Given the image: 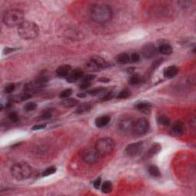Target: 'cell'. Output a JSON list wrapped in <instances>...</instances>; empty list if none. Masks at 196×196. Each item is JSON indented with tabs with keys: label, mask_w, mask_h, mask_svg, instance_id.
Returning <instances> with one entry per match:
<instances>
[{
	"label": "cell",
	"mask_w": 196,
	"mask_h": 196,
	"mask_svg": "<svg viewBox=\"0 0 196 196\" xmlns=\"http://www.w3.org/2000/svg\"><path fill=\"white\" fill-rule=\"evenodd\" d=\"M91 108V104L85 103V104H82L81 105H79V107L76 109V114H84V113L88 112Z\"/></svg>",
	"instance_id": "24"
},
{
	"label": "cell",
	"mask_w": 196,
	"mask_h": 196,
	"mask_svg": "<svg viewBox=\"0 0 196 196\" xmlns=\"http://www.w3.org/2000/svg\"><path fill=\"white\" fill-rule=\"evenodd\" d=\"M134 124V121L131 118L126 117L122 119L119 122V129L123 132H128L133 130V126Z\"/></svg>",
	"instance_id": "10"
},
{
	"label": "cell",
	"mask_w": 196,
	"mask_h": 196,
	"mask_svg": "<svg viewBox=\"0 0 196 196\" xmlns=\"http://www.w3.org/2000/svg\"><path fill=\"white\" fill-rule=\"evenodd\" d=\"M81 159L85 163L94 164L98 162L99 154L96 149L93 148H87L81 152Z\"/></svg>",
	"instance_id": "7"
},
{
	"label": "cell",
	"mask_w": 196,
	"mask_h": 196,
	"mask_svg": "<svg viewBox=\"0 0 196 196\" xmlns=\"http://www.w3.org/2000/svg\"><path fill=\"white\" fill-rule=\"evenodd\" d=\"M106 88L104 87H98V88H94V89L91 90V91H88V93L91 95H93V96H95V95H98L100 93H104V91H106Z\"/></svg>",
	"instance_id": "30"
},
{
	"label": "cell",
	"mask_w": 196,
	"mask_h": 196,
	"mask_svg": "<svg viewBox=\"0 0 196 196\" xmlns=\"http://www.w3.org/2000/svg\"><path fill=\"white\" fill-rule=\"evenodd\" d=\"M31 93L24 92L22 93H19V94H16L12 96L10 98V101L12 103H21V102H23L25 100H29V98H31Z\"/></svg>",
	"instance_id": "15"
},
{
	"label": "cell",
	"mask_w": 196,
	"mask_h": 196,
	"mask_svg": "<svg viewBox=\"0 0 196 196\" xmlns=\"http://www.w3.org/2000/svg\"><path fill=\"white\" fill-rule=\"evenodd\" d=\"M85 68L87 71L91 72V73H94V72H98L101 70V68L98 66V64L95 62L92 59L88 61L85 64Z\"/></svg>",
	"instance_id": "17"
},
{
	"label": "cell",
	"mask_w": 196,
	"mask_h": 196,
	"mask_svg": "<svg viewBox=\"0 0 196 196\" xmlns=\"http://www.w3.org/2000/svg\"><path fill=\"white\" fill-rule=\"evenodd\" d=\"M71 71V67L70 65L64 64L59 66L56 70V75L59 77H67V76Z\"/></svg>",
	"instance_id": "14"
},
{
	"label": "cell",
	"mask_w": 196,
	"mask_h": 196,
	"mask_svg": "<svg viewBox=\"0 0 196 196\" xmlns=\"http://www.w3.org/2000/svg\"><path fill=\"white\" fill-rule=\"evenodd\" d=\"M95 78V75H87L85 77H83L81 78V81H84V82H89L91 83L93 79Z\"/></svg>",
	"instance_id": "39"
},
{
	"label": "cell",
	"mask_w": 196,
	"mask_h": 196,
	"mask_svg": "<svg viewBox=\"0 0 196 196\" xmlns=\"http://www.w3.org/2000/svg\"><path fill=\"white\" fill-rule=\"evenodd\" d=\"M91 59L93 60L97 64L99 67L102 69H105V68H107L110 67V64L107 62L106 60H104L103 58L101 57H99V56H93V57L91 58Z\"/></svg>",
	"instance_id": "21"
},
{
	"label": "cell",
	"mask_w": 196,
	"mask_h": 196,
	"mask_svg": "<svg viewBox=\"0 0 196 196\" xmlns=\"http://www.w3.org/2000/svg\"><path fill=\"white\" fill-rule=\"evenodd\" d=\"M158 122L160 124L163 126H169L170 125V120L165 116H161L158 118Z\"/></svg>",
	"instance_id": "29"
},
{
	"label": "cell",
	"mask_w": 196,
	"mask_h": 196,
	"mask_svg": "<svg viewBox=\"0 0 196 196\" xmlns=\"http://www.w3.org/2000/svg\"><path fill=\"white\" fill-rule=\"evenodd\" d=\"M32 169L25 162H19L15 164L11 169V174L14 179L17 180H25L31 176Z\"/></svg>",
	"instance_id": "4"
},
{
	"label": "cell",
	"mask_w": 196,
	"mask_h": 196,
	"mask_svg": "<svg viewBox=\"0 0 196 196\" xmlns=\"http://www.w3.org/2000/svg\"><path fill=\"white\" fill-rule=\"evenodd\" d=\"M52 117V113L51 111H45L42 114V115L40 116L41 120H47Z\"/></svg>",
	"instance_id": "40"
},
{
	"label": "cell",
	"mask_w": 196,
	"mask_h": 196,
	"mask_svg": "<svg viewBox=\"0 0 196 196\" xmlns=\"http://www.w3.org/2000/svg\"><path fill=\"white\" fill-rule=\"evenodd\" d=\"M149 129V123L146 119L140 118L134 122L133 132L137 136H143L148 132Z\"/></svg>",
	"instance_id": "6"
},
{
	"label": "cell",
	"mask_w": 196,
	"mask_h": 196,
	"mask_svg": "<svg viewBox=\"0 0 196 196\" xmlns=\"http://www.w3.org/2000/svg\"><path fill=\"white\" fill-rule=\"evenodd\" d=\"M131 93H130V91L129 89H123V91H121L120 92L118 93L117 95V98L118 99H126L127 98L130 96Z\"/></svg>",
	"instance_id": "28"
},
{
	"label": "cell",
	"mask_w": 196,
	"mask_h": 196,
	"mask_svg": "<svg viewBox=\"0 0 196 196\" xmlns=\"http://www.w3.org/2000/svg\"><path fill=\"white\" fill-rule=\"evenodd\" d=\"M8 118H9L10 120H12V122H17L19 119V115H18L17 113H15V112L10 113V114H8Z\"/></svg>",
	"instance_id": "37"
},
{
	"label": "cell",
	"mask_w": 196,
	"mask_h": 196,
	"mask_svg": "<svg viewBox=\"0 0 196 196\" xmlns=\"http://www.w3.org/2000/svg\"><path fill=\"white\" fill-rule=\"evenodd\" d=\"M47 82V79L43 77L36 80L35 81L30 82L29 84H25L24 87V91L26 93H35L36 91H40L42 88H43L45 86V84Z\"/></svg>",
	"instance_id": "8"
},
{
	"label": "cell",
	"mask_w": 196,
	"mask_h": 196,
	"mask_svg": "<svg viewBox=\"0 0 196 196\" xmlns=\"http://www.w3.org/2000/svg\"><path fill=\"white\" fill-rule=\"evenodd\" d=\"M91 86V83L89 82H84V81H81L80 86H79V87L81 88V89H87V88H88L89 87Z\"/></svg>",
	"instance_id": "43"
},
{
	"label": "cell",
	"mask_w": 196,
	"mask_h": 196,
	"mask_svg": "<svg viewBox=\"0 0 196 196\" xmlns=\"http://www.w3.org/2000/svg\"><path fill=\"white\" fill-rule=\"evenodd\" d=\"M159 51L161 54H165V55H169L172 53V48L169 44H162L159 48Z\"/></svg>",
	"instance_id": "23"
},
{
	"label": "cell",
	"mask_w": 196,
	"mask_h": 196,
	"mask_svg": "<svg viewBox=\"0 0 196 196\" xmlns=\"http://www.w3.org/2000/svg\"><path fill=\"white\" fill-rule=\"evenodd\" d=\"M71 94H72V90L68 88V89L64 90L61 93V94H60V98L62 99H66L69 98Z\"/></svg>",
	"instance_id": "33"
},
{
	"label": "cell",
	"mask_w": 196,
	"mask_h": 196,
	"mask_svg": "<svg viewBox=\"0 0 196 196\" xmlns=\"http://www.w3.org/2000/svg\"><path fill=\"white\" fill-rule=\"evenodd\" d=\"M18 33L25 40L34 39L38 36L39 28L35 22L24 21L18 28Z\"/></svg>",
	"instance_id": "2"
},
{
	"label": "cell",
	"mask_w": 196,
	"mask_h": 196,
	"mask_svg": "<svg viewBox=\"0 0 196 196\" xmlns=\"http://www.w3.org/2000/svg\"><path fill=\"white\" fill-rule=\"evenodd\" d=\"M148 172H149L150 176L153 177H160V174H161L160 169L155 165H150L148 168Z\"/></svg>",
	"instance_id": "25"
},
{
	"label": "cell",
	"mask_w": 196,
	"mask_h": 196,
	"mask_svg": "<svg viewBox=\"0 0 196 196\" xmlns=\"http://www.w3.org/2000/svg\"><path fill=\"white\" fill-rule=\"evenodd\" d=\"M143 149V144L142 142L133 143L129 144L125 149V154L127 156L136 157L139 156Z\"/></svg>",
	"instance_id": "9"
},
{
	"label": "cell",
	"mask_w": 196,
	"mask_h": 196,
	"mask_svg": "<svg viewBox=\"0 0 196 196\" xmlns=\"http://www.w3.org/2000/svg\"><path fill=\"white\" fill-rule=\"evenodd\" d=\"M178 72H179V68L175 65H172V66H169L165 68L164 70V76L166 78H173L175 76L177 75Z\"/></svg>",
	"instance_id": "16"
},
{
	"label": "cell",
	"mask_w": 196,
	"mask_h": 196,
	"mask_svg": "<svg viewBox=\"0 0 196 196\" xmlns=\"http://www.w3.org/2000/svg\"><path fill=\"white\" fill-rule=\"evenodd\" d=\"M37 107V104L34 103V102H30V103H28L25 104V110L27 112H30V111L34 110L35 109H36Z\"/></svg>",
	"instance_id": "34"
},
{
	"label": "cell",
	"mask_w": 196,
	"mask_h": 196,
	"mask_svg": "<svg viewBox=\"0 0 196 196\" xmlns=\"http://www.w3.org/2000/svg\"><path fill=\"white\" fill-rule=\"evenodd\" d=\"M77 97L78 98H85L86 93H79V94H77Z\"/></svg>",
	"instance_id": "46"
},
{
	"label": "cell",
	"mask_w": 196,
	"mask_h": 196,
	"mask_svg": "<svg viewBox=\"0 0 196 196\" xmlns=\"http://www.w3.org/2000/svg\"><path fill=\"white\" fill-rule=\"evenodd\" d=\"M113 188V185L112 183L110 182V181H106L104 182L101 186V191L103 193L107 194V193H110V192L112 191Z\"/></svg>",
	"instance_id": "26"
},
{
	"label": "cell",
	"mask_w": 196,
	"mask_h": 196,
	"mask_svg": "<svg viewBox=\"0 0 196 196\" xmlns=\"http://www.w3.org/2000/svg\"><path fill=\"white\" fill-rule=\"evenodd\" d=\"M55 172H56V168L54 166H51V167L48 168V169H46L45 171H44L43 173H42V176L46 177V176H51V175L54 174V173H55Z\"/></svg>",
	"instance_id": "31"
},
{
	"label": "cell",
	"mask_w": 196,
	"mask_h": 196,
	"mask_svg": "<svg viewBox=\"0 0 196 196\" xmlns=\"http://www.w3.org/2000/svg\"><path fill=\"white\" fill-rule=\"evenodd\" d=\"M78 104L79 101L77 100H76V99L68 98L66 99H64L62 101H61V105L63 107H64V108H71V107L77 106Z\"/></svg>",
	"instance_id": "19"
},
{
	"label": "cell",
	"mask_w": 196,
	"mask_h": 196,
	"mask_svg": "<svg viewBox=\"0 0 196 196\" xmlns=\"http://www.w3.org/2000/svg\"><path fill=\"white\" fill-rule=\"evenodd\" d=\"M184 124L181 121H176L173 123L172 129H171V135L172 137H178L182 136L184 133Z\"/></svg>",
	"instance_id": "11"
},
{
	"label": "cell",
	"mask_w": 196,
	"mask_h": 196,
	"mask_svg": "<svg viewBox=\"0 0 196 196\" xmlns=\"http://www.w3.org/2000/svg\"><path fill=\"white\" fill-rule=\"evenodd\" d=\"M110 121V117L109 116H102L100 117H98L95 120V124H96L97 127L99 128H102L107 126Z\"/></svg>",
	"instance_id": "18"
},
{
	"label": "cell",
	"mask_w": 196,
	"mask_h": 196,
	"mask_svg": "<svg viewBox=\"0 0 196 196\" xmlns=\"http://www.w3.org/2000/svg\"><path fill=\"white\" fill-rule=\"evenodd\" d=\"M93 187H94V188H96V189H99L100 185H101V179H100V178H98V179L93 182Z\"/></svg>",
	"instance_id": "42"
},
{
	"label": "cell",
	"mask_w": 196,
	"mask_h": 196,
	"mask_svg": "<svg viewBox=\"0 0 196 196\" xmlns=\"http://www.w3.org/2000/svg\"><path fill=\"white\" fill-rule=\"evenodd\" d=\"M46 127V124H38L35 125L32 127V130H42V129H45Z\"/></svg>",
	"instance_id": "44"
},
{
	"label": "cell",
	"mask_w": 196,
	"mask_h": 196,
	"mask_svg": "<svg viewBox=\"0 0 196 196\" xmlns=\"http://www.w3.org/2000/svg\"><path fill=\"white\" fill-rule=\"evenodd\" d=\"M151 107L152 105L149 103H147V102H140V103H138L136 104L135 107L137 109V110L141 111V112L144 113V114H147L150 112V110H151Z\"/></svg>",
	"instance_id": "20"
},
{
	"label": "cell",
	"mask_w": 196,
	"mask_h": 196,
	"mask_svg": "<svg viewBox=\"0 0 196 196\" xmlns=\"http://www.w3.org/2000/svg\"><path fill=\"white\" fill-rule=\"evenodd\" d=\"M24 19L25 14L22 10L12 8L5 12L3 21L8 27H19L25 21Z\"/></svg>",
	"instance_id": "3"
},
{
	"label": "cell",
	"mask_w": 196,
	"mask_h": 196,
	"mask_svg": "<svg viewBox=\"0 0 196 196\" xmlns=\"http://www.w3.org/2000/svg\"><path fill=\"white\" fill-rule=\"evenodd\" d=\"M130 61L133 63H136V62H138V61H139V58H140V57H139V54H137V53H133V54H132L130 56Z\"/></svg>",
	"instance_id": "38"
},
{
	"label": "cell",
	"mask_w": 196,
	"mask_h": 196,
	"mask_svg": "<svg viewBox=\"0 0 196 196\" xmlns=\"http://www.w3.org/2000/svg\"><path fill=\"white\" fill-rule=\"evenodd\" d=\"M15 88V84L13 83H9V84H6V87L4 88V92L6 93H11L14 91Z\"/></svg>",
	"instance_id": "32"
},
{
	"label": "cell",
	"mask_w": 196,
	"mask_h": 196,
	"mask_svg": "<svg viewBox=\"0 0 196 196\" xmlns=\"http://www.w3.org/2000/svg\"><path fill=\"white\" fill-rule=\"evenodd\" d=\"M115 148V143L114 139L109 137H104L98 139L96 143L95 149L100 156H107L114 151Z\"/></svg>",
	"instance_id": "5"
},
{
	"label": "cell",
	"mask_w": 196,
	"mask_h": 196,
	"mask_svg": "<svg viewBox=\"0 0 196 196\" xmlns=\"http://www.w3.org/2000/svg\"><path fill=\"white\" fill-rule=\"evenodd\" d=\"M178 4L180 5L182 8H188L192 4V2L190 1H180L178 3Z\"/></svg>",
	"instance_id": "41"
},
{
	"label": "cell",
	"mask_w": 196,
	"mask_h": 196,
	"mask_svg": "<svg viewBox=\"0 0 196 196\" xmlns=\"http://www.w3.org/2000/svg\"><path fill=\"white\" fill-rule=\"evenodd\" d=\"M100 81H102V82H109L110 80H109V79H107V78H100Z\"/></svg>",
	"instance_id": "45"
},
{
	"label": "cell",
	"mask_w": 196,
	"mask_h": 196,
	"mask_svg": "<svg viewBox=\"0 0 196 196\" xmlns=\"http://www.w3.org/2000/svg\"><path fill=\"white\" fill-rule=\"evenodd\" d=\"M156 49L153 44H147L143 48V55L146 58H150L155 55Z\"/></svg>",
	"instance_id": "13"
},
{
	"label": "cell",
	"mask_w": 196,
	"mask_h": 196,
	"mask_svg": "<svg viewBox=\"0 0 196 196\" xmlns=\"http://www.w3.org/2000/svg\"><path fill=\"white\" fill-rule=\"evenodd\" d=\"M91 15L94 22L98 23H106L112 19L113 11L107 5L96 4L91 8Z\"/></svg>",
	"instance_id": "1"
},
{
	"label": "cell",
	"mask_w": 196,
	"mask_h": 196,
	"mask_svg": "<svg viewBox=\"0 0 196 196\" xmlns=\"http://www.w3.org/2000/svg\"><path fill=\"white\" fill-rule=\"evenodd\" d=\"M116 60L117 63L120 64H126L130 61V55L126 53H121V54H118Z\"/></svg>",
	"instance_id": "22"
},
{
	"label": "cell",
	"mask_w": 196,
	"mask_h": 196,
	"mask_svg": "<svg viewBox=\"0 0 196 196\" xmlns=\"http://www.w3.org/2000/svg\"><path fill=\"white\" fill-rule=\"evenodd\" d=\"M83 75H84V73L81 69H75L70 72V74L67 76L66 77V81H68V83H74L76 82L77 81L81 80V78L83 77Z\"/></svg>",
	"instance_id": "12"
},
{
	"label": "cell",
	"mask_w": 196,
	"mask_h": 196,
	"mask_svg": "<svg viewBox=\"0 0 196 196\" xmlns=\"http://www.w3.org/2000/svg\"><path fill=\"white\" fill-rule=\"evenodd\" d=\"M160 146H159V145H157V146H152L151 149H149V153H148V154H149L150 156H153V155L156 154V153H158L159 150H160Z\"/></svg>",
	"instance_id": "35"
},
{
	"label": "cell",
	"mask_w": 196,
	"mask_h": 196,
	"mask_svg": "<svg viewBox=\"0 0 196 196\" xmlns=\"http://www.w3.org/2000/svg\"><path fill=\"white\" fill-rule=\"evenodd\" d=\"M141 81H142V77L139 75H133L130 77L129 83L131 85H137V84H139L141 82Z\"/></svg>",
	"instance_id": "27"
},
{
	"label": "cell",
	"mask_w": 196,
	"mask_h": 196,
	"mask_svg": "<svg viewBox=\"0 0 196 196\" xmlns=\"http://www.w3.org/2000/svg\"><path fill=\"white\" fill-rule=\"evenodd\" d=\"M114 93L113 91H110V92H107L105 95L102 98V100L103 101H107V100H110L111 99L114 98Z\"/></svg>",
	"instance_id": "36"
}]
</instances>
